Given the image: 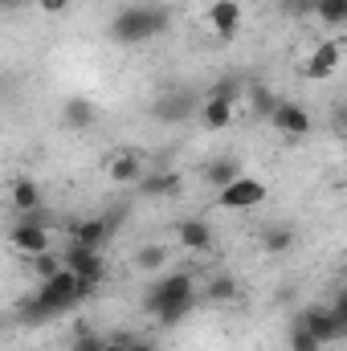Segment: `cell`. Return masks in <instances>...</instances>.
I'll return each instance as SVG.
<instances>
[{
	"mask_svg": "<svg viewBox=\"0 0 347 351\" xmlns=\"http://www.w3.org/2000/svg\"><path fill=\"white\" fill-rule=\"evenodd\" d=\"M204 298H208V302H233V298H237L233 274H213V278L204 282Z\"/></svg>",
	"mask_w": 347,
	"mask_h": 351,
	"instance_id": "7402d4cb",
	"label": "cell"
},
{
	"mask_svg": "<svg viewBox=\"0 0 347 351\" xmlns=\"http://www.w3.org/2000/svg\"><path fill=\"white\" fill-rule=\"evenodd\" d=\"M200 176H204V184H213V188L221 192V188H229L237 176H246V172H241V164H237L233 156H217V160H208V164H204V172H200Z\"/></svg>",
	"mask_w": 347,
	"mask_h": 351,
	"instance_id": "ac0fdd59",
	"label": "cell"
},
{
	"mask_svg": "<svg viewBox=\"0 0 347 351\" xmlns=\"http://www.w3.org/2000/svg\"><path fill=\"white\" fill-rule=\"evenodd\" d=\"M217 204L229 208V213H250V208H261L265 204V180L258 176H237L229 188L217 192Z\"/></svg>",
	"mask_w": 347,
	"mask_h": 351,
	"instance_id": "277c9868",
	"label": "cell"
},
{
	"mask_svg": "<svg viewBox=\"0 0 347 351\" xmlns=\"http://www.w3.org/2000/svg\"><path fill=\"white\" fill-rule=\"evenodd\" d=\"M0 4H4V8H16V4H21V0H0Z\"/></svg>",
	"mask_w": 347,
	"mask_h": 351,
	"instance_id": "d6a6232c",
	"label": "cell"
},
{
	"mask_svg": "<svg viewBox=\"0 0 347 351\" xmlns=\"http://www.w3.org/2000/svg\"><path fill=\"white\" fill-rule=\"evenodd\" d=\"M323 351H327V348H323Z\"/></svg>",
	"mask_w": 347,
	"mask_h": 351,
	"instance_id": "836d02e7",
	"label": "cell"
},
{
	"mask_svg": "<svg viewBox=\"0 0 347 351\" xmlns=\"http://www.w3.org/2000/svg\"><path fill=\"white\" fill-rule=\"evenodd\" d=\"M106 348V339H98V335H90V331H82L78 339H74V351H102Z\"/></svg>",
	"mask_w": 347,
	"mask_h": 351,
	"instance_id": "83f0119b",
	"label": "cell"
},
{
	"mask_svg": "<svg viewBox=\"0 0 347 351\" xmlns=\"http://www.w3.org/2000/svg\"><path fill=\"white\" fill-rule=\"evenodd\" d=\"M250 98H254V110H258V114H265V119H274V110L282 106V98H274V94H270L265 86H261V90H254Z\"/></svg>",
	"mask_w": 347,
	"mask_h": 351,
	"instance_id": "484cf974",
	"label": "cell"
},
{
	"mask_svg": "<svg viewBox=\"0 0 347 351\" xmlns=\"http://www.w3.org/2000/svg\"><path fill=\"white\" fill-rule=\"evenodd\" d=\"M62 262H66V269H74L82 282H90V286H98V282L106 278V262H102V254H98V250H90V245L70 241V245H66V254H62Z\"/></svg>",
	"mask_w": 347,
	"mask_h": 351,
	"instance_id": "ba28073f",
	"label": "cell"
},
{
	"mask_svg": "<svg viewBox=\"0 0 347 351\" xmlns=\"http://www.w3.org/2000/svg\"><path fill=\"white\" fill-rule=\"evenodd\" d=\"M192 306H196V278H192V274H168V278H160V282L152 286V294H147V311H152L164 327H172L184 315H192Z\"/></svg>",
	"mask_w": 347,
	"mask_h": 351,
	"instance_id": "7a4b0ae2",
	"label": "cell"
},
{
	"mask_svg": "<svg viewBox=\"0 0 347 351\" xmlns=\"http://www.w3.org/2000/svg\"><path fill=\"white\" fill-rule=\"evenodd\" d=\"M90 290V282H82L74 269H62V274H53V278H45L41 286H37V298L45 302V311L49 315H62V311H70L78 298H86Z\"/></svg>",
	"mask_w": 347,
	"mask_h": 351,
	"instance_id": "3957f363",
	"label": "cell"
},
{
	"mask_svg": "<svg viewBox=\"0 0 347 351\" xmlns=\"http://www.w3.org/2000/svg\"><path fill=\"white\" fill-rule=\"evenodd\" d=\"M135 188H139L143 196H168V192L180 188V176H176V172H152V176H143Z\"/></svg>",
	"mask_w": 347,
	"mask_h": 351,
	"instance_id": "44dd1931",
	"label": "cell"
},
{
	"mask_svg": "<svg viewBox=\"0 0 347 351\" xmlns=\"http://www.w3.org/2000/svg\"><path fill=\"white\" fill-rule=\"evenodd\" d=\"M286 16H319V0H282Z\"/></svg>",
	"mask_w": 347,
	"mask_h": 351,
	"instance_id": "4316f807",
	"label": "cell"
},
{
	"mask_svg": "<svg viewBox=\"0 0 347 351\" xmlns=\"http://www.w3.org/2000/svg\"><path fill=\"white\" fill-rule=\"evenodd\" d=\"M62 123H66L70 131H90V127L98 123L94 98H86V94H70V98L62 102Z\"/></svg>",
	"mask_w": 347,
	"mask_h": 351,
	"instance_id": "5bb4252c",
	"label": "cell"
},
{
	"mask_svg": "<svg viewBox=\"0 0 347 351\" xmlns=\"http://www.w3.org/2000/svg\"><path fill=\"white\" fill-rule=\"evenodd\" d=\"M37 8H41V12H49V16H58V12H66V8H70V0H37Z\"/></svg>",
	"mask_w": 347,
	"mask_h": 351,
	"instance_id": "f1b7e54d",
	"label": "cell"
},
{
	"mask_svg": "<svg viewBox=\"0 0 347 351\" xmlns=\"http://www.w3.org/2000/svg\"><path fill=\"white\" fill-rule=\"evenodd\" d=\"M8 245H12L16 254H25V258H37V254H49V250H53V237H49V229H45L37 217H21V221L8 229Z\"/></svg>",
	"mask_w": 347,
	"mask_h": 351,
	"instance_id": "5b68a950",
	"label": "cell"
},
{
	"mask_svg": "<svg viewBox=\"0 0 347 351\" xmlns=\"http://www.w3.org/2000/svg\"><path fill=\"white\" fill-rule=\"evenodd\" d=\"M200 123H204L208 131H225V127L233 123V98H217V94H208V98L200 102Z\"/></svg>",
	"mask_w": 347,
	"mask_h": 351,
	"instance_id": "e0dca14e",
	"label": "cell"
},
{
	"mask_svg": "<svg viewBox=\"0 0 347 351\" xmlns=\"http://www.w3.org/2000/svg\"><path fill=\"white\" fill-rule=\"evenodd\" d=\"M290 351H323V343H319V339H315L302 323H298V327L290 331Z\"/></svg>",
	"mask_w": 347,
	"mask_h": 351,
	"instance_id": "d4e9b609",
	"label": "cell"
},
{
	"mask_svg": "<svg viewBox=\"0 0 347 351\" xmlns=\"http://www.w3.org/2000/svg\"><path fill=\"white\" fill-rule=\"evenodd\" d=\"M339 62H344V49H339V41H323V45H315V53L307 58L302 74H307L311 82H323V78H331V74L339 70Z\"/></svg>",
	"mask_w": 347,
	"mask_h": 351,
	"instance_id": "9c48e42d",
	"label": "cell"
},
{
	"mask_svg": "<svg viewBox=\"0 0 347 351\" xmlns=\"http://www.w3.org/2000/svg\"><path fill=\"white\" fill-rule=\"evenodd\" d=\"M176 241L184 250H192V254H208L213 250V229H208V221H180L176 225Z\"/></svg>",
	"mask_w": 347,
	"mask_h": 351,
	"instance_id": "2e32d148",
	"label": "cell"
},
{
	"mask_svg": "<svg viewBox=\"0 0 347 351\" xmlns=\"http://www.w3.org/2000/svg\"><path fill=\"white\" fill-rule=\"evenodd\" d=\"M127 351H160V348H152V343H131Z\"/></svg>",
	"mask_w": 347,
	"mask_h": 351,
	"instance_id": "f546056e",
	"label": "cell"
},
{
	"mask_svg": "<svg viewBox=\"0 0 347 351\" xmlns=\"http://www.w3.org/2000/svg\"><path fill=\"white\" fill-rule=\"evenodd\" d=\"M208 25L221 41H233L241 29V0H213L208 4Z\"/></svg>",
	"mask_w": 347,
	"mask_h": 351,
	"instance_id": "30bf717a",
	"label": "cell"
},
{
	"mask_svg": "<svg viewBox=\"0 0 347 351\" xmlns=\"http://www.w3.org/2000/svg\"><path fill=\"white\" fill-rule=\"evenodd\" d=\"M319 21H327V25H347V0H319Z\"/></svg>",
	"mask_w": 347,
	"mask_h": 351,
	"instance_id": "cb8c5ba5",
	"label": "cell"
},
{
	"mask_svg": "<svg viewBox=\"0 0 347 351\" xmlns=\"http://www.w3.org/2000/svg\"><path fill=\"white\" fill-rule=\"evenodd\" d=\"M106 176L115 180V184H139L147 168H143V156L139 152H131V147H123V152H115L110 160H106Z\"/></svg>",
	"mask_w": 347,
	"mask_h": 351,
	"instance_id": "8fae6325",
	"label": "cell"
},
{
	"mask_svg": "<svg viewBox=\"0 0 347 351\" xmlns=\"http://www.w3.org/2000/svg\"><path fill=\"white\" fill-rule=\"evenodd\" d=\"M164 265H168V245L164 241H147V245L135 250V269L139 274H160Z\"/></svg>",
	"mask_w": 347,
	"mask_h": 351,
	"instance_id": "ffe728a7",
	"label": "cell"
},
{
	"mask_svg": "<svg viewBox=\"0 0 347 351\" xmlns=\"http://www.w3.org/2000/svg\"><path fill=\"white\" fill-rule=\"evenodd\" d=\"M168 25H172V16H168V8H160V4H127V8H119V12L110 16L106 33H110V41H119V45H143V41L168 33Z\"/></svg>",
	"mask_w": 347,
	"mask_h": 351,
	"instance_id": "6da1fadb",
	"label": "cell"
},
{
	"mask_svg": "<svg viewBox=\"0 0 347 351\" xmlns=\"http://www.w3.org/2000/svg\"><path fill=\"white\" fill-rule=\"evenodd\" d=\"M8 196H12V208H16L21 217H37V213H41V204H45L41 184H37L33 176H16V180H12V188H8Z\"/></svg>",
	"mask_w": 347,
	"mask_h": 351,
	"instance_id": "4fadbf2b",
	"label": "cell"
},
{
	"mask_svg": "<svg viewBox=\"0 0 347 351\" xmlns=\"http://www.w3.org/2000/svg\"><path fill=\"white\" fill-rule=\"evenodd\" d=\"M110 237V225H106V217H90V221H78L74 229H70V241H78V245H90V250H102V241Z\"/></svg>",
	"mask_w": 347,
	"mask_h": 351,
	"instance_id": "d6986e66",
	"label": "cell"
},
{
	"mask_svg": "<svg viewBox=\"0 0 347 351\" xmlns=\"http://www.w3.org/2000/svg\"><path fill=\"white\" fill-rule=\"evenodd\" d=\"M294 241H298V233H294V225H265L258 233V245L261 254H274V258H282V254H290L294 250Z\"/></svg>",
	"mask_w": 347,
	"mask_h": 351,
	"instance_id": "9a60e30c",
	"label": "cell"
},
{
	"mask_svg": "<svg viewBox=\"0 0 347 351\" xmlns=\"http://www.w3.org/2000/svg\"><path fill=\"white\" fill-rule=\"evenodd\" d=\"M335 311H339V315H344V319H347V294H344V298H339V302H335Z\"/></svg>",
	"mask_w": 347,
	"mask_h": 351,
	"instance_id": "4dcf8cb0",
	"label": "cell"
},
{
	"mask_svg": "<svg viewBox=\"0 0 347 351\" xmlns=\"http://www.w3.org/2000/svg\"><path fill=\"white\" fill-rule=\"evenodd\" d=\"M102 351H127V348H123V343H106Z\"/></svg>",
	"mask_w": 347,
	"mask_h": 351,
	"instance_id": "1f68e13d",
	"label": "cell"
},
{
	"mask_svg": "<svg viewBox=\"0 0 347 351\" xmlns=\"http://www.w3.org/2000/svg\"><path fill=\"white\" fill-rule=\"evenodd\" d=\"M29 265H33V274H37L41 282L66 269V262H62V254H53V250H49V254H37V258H29Z\"/></svg>",
	"mask_w": 347,
	"mask_h": 351,
	"instance_id": "603a6c76",
	"label": "cell"
},
{
	"mask_svg": "<svg viewBox=\"0 0 347 351\" xmlns=\"http://www.w3.org/2000/svg\"><path fill=\"white\" fill-rule=\"evenodd\" d=\"M282 135H294V139H302V135H311V110L302 106V102H282L278 110H274V119H270Z\"/></svg>",
	"mask_w": 347,
	"mask_h": 351,
	"instance_id": "7c38bea8",
	"label": "cell"
},
{
	"mask_svg": "<svg viewBox=\"0 0 347 351\" xmlns=\"http://www.w3.org/2000/svg\"><path fill=\"white\" fill-rule=\"evenodd\" d=\"M152 114H156L160 123H184V119L200 114V102H196V94H192L188 86H172V90H164V94L156 98Z\"/></svg>",
	"mask_w": 347,
	"mask_h": 351,
	"instance_id": "8992f818",
	"label": "cell"
},
{
	"mask_svg": "<svg viewBox=\"0 0 347 351\" xmlns=\"http://www.w3.org/2000/svg\"><path fill=\"white\" fill-rule=\"evenodd\" d=\"M302 327H307V331H311L323 348L347 335V319L335 311V306H311V311L302 315Z\"/></svg>",
	"mask_w": 347,
	"mask_h": 351,
	"instance_id": "52a82bcc",
	"label": "cell"
}]
</instances>
